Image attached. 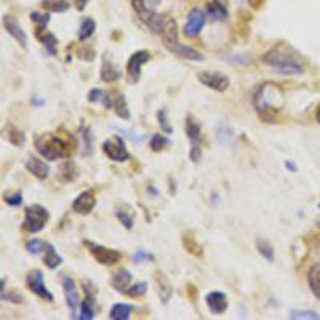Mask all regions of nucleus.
I'll return each instance as SVG.
<instances>
[{
	"label": "nucleus",
	"mask_w": 320,
	"mask_h": 320,
	"mask_svg": "<svg viewBox=\"0 0 320 320\" xmlns=\"http://www.w3.org/2000/svg\"><path fill=\"white\" fill-rule=\"evenodd\" d=\"M42 7L51 13H64L71 8L68 0H42Z\"/></svg>",
	"instance_id": "e433bc0d"
},
{
	"label": "nucleus",
	"mask_w": 320,
	"mask_h": 320,
	"mask_svg": "<svg viewBox=\"0 0 320 320\" xmlns=\"http://www.w3.org/2000/svg\"><path fill=\"white\" fill-rule=\"evenodd\" d=\"M205 303H207L208 309L213 314H224L229 308L228 298H226V295L223 291H210L207 295V298H205Z\"/></svg>",
	"instance_id": "f3484780"
},
{
	"label": "nucleus",
	"mask_w": 320,
	"mask_h": 320,
	"mask_svg": "<svg viewBox=\"0 0 320 320\" xmlns=\"http://www.w3.org/2000/svg\"><path fill=\"white\" fill-rule=\"evenodd\" d=\"M263 63H266L277 72L285 75L304 74V64L301 56L285 42H278L269 51H266L263 56Z\"/></svg>",
	"instance_id": "f257e3e1"
},
{
	"label": "nucleus",
	"mask_w": 320,
	"mask_h": 320,
	"mask_svg": "<svg viewBox=\"0 0 320 320\" xmlns=\"http://www.w3.org/2000/svg\"><path fill=\"white\" fill-rule=\"evenodd\" d=\"M50 18H51L50 11L45 13V15H42V13H38V11H32V13H31V19H32L34 23L38 24V26H37V29H47V26H48V23H50Z\"/></svg>",
	"instance_id": "79ce46f5"
},
{
	"label": "nucleus",
	"mask_w": 320,
	"mask_h": 320,
	"mask_svg": "<svg viewBox=\"0 0 320 320\" xmlns=\"http://www.w3.org/2000/svg\"><path fill=\"white\" fill-rule=\"evenodd\" d=\"M178 24L171 16L165 15L164 16V23H162V29H160V37H162L164 44L170 45V44H176L178 42Z\"/></svg>",
	"instance_id": "a211bd4d"
},
{
	"label": "nucleus",
	"mask_w": 320,
	"mask_h": 320,
	"mask_svg": "<svg viewBox=\"0 0 320 320\" xmlns=\"http://www.w3.org/2000/svg\"><path fill=\"white\" fill-rule=\"evenodd\" d=\"M88 101L90 103H98L101 104L104 109H111L112 108V99L106 91L99 90V88H93L88 93Z\"/></svg>",
	"instance_id": "c756f323"
},
{
	"label": "nucleus",
	"mask_w": 320,
	"mask_h": 320,
	"mask_svg": "<svg viewBox=\"0 0 320 320\" xmlns=\"http://www.w3.org/2000/svg\"><path fill=\"white\" fill-rule=\"evenodd\" d=\"M112 108H114V112L117 117H120L122 120H130V109H128V104H127L124 93H117V95L114 96Z\"/></svg>",
	"instance_id": "cd10ccee"
},
{
	"label": "nucleus",
	"mask_w": 320,
	"mask_h": 320,
	"mask_svg": "<svg viewBox=\"0 0 320 320\" xmlns=\"http://www.w3.org/2000/svg\"><path fill=\"white\" fill-rule=\"evenodd\" d=\"M318 228H320V221H318Z\"/></svg>",
	"instance_id": "bf43d9fd"
},
{
	"label": "nucleus",
	"mask_w": 320,
	"mask_h": 320,
	"mask_svg": "<svg viewBox=\"0 0 320 320\" xmlns=\"http://www.w3.org/2000/svg\"><path fill=\"white\" fill-rule=\"evenodd\" d=\"M50 219V213L45 207L34 204L31 207L26 208V215H24V223H23V229L28 231L31 234H35L38 231H42L45 228V224Z\"/></svg>",
	"instance_id": "20e7f679"
},
{
	"label": "nucleus",
	"mask_w": 320,
	"mask_h": 320,
	"mask_svg": "<svg viewBox=\"0 0 320 320\" xmlns=\"http://www.w3.org/2000/svg\"><path fill=\"white\" fill-rule=\"evenodd\" d=\"M26 170L37 179H45L50 175V167L38 157H29V160L26 162Z\"/></svg>",
	"instance_id": "412c9836"
},
{
	"label": "nucleus",
	"mask_w": 320,
	"mask_h": 320,
	"mask_svg": "<svg viewBox=\"0 0 320 320\" xmlns=\"http://www.w3.org/2000/svg\"><path fill=\"white\" fill-rule=\"evenodd\" d=\"M4 135H5V138H7L13 146H16V148H21V146L24 144V141H26L24 133H23L19 128L13 127V125H7V127H5Z\"/></svg>",
	"instance_id": "2f4dec72"
},
{
	"label": "nucleus",
	"mask_w": 320,
	"mask_h": 320,
	"mask_svg": "<svg viewBox=\"0 0 320 320\" xmlns=\"http://www.w3.org/2000/svg\"><path fill=\"white\" fill-rule=\"evenodd\" d=\"M170 143H171V141H170L167 136L158 135V133H155V135H152V138H151V149L155 151V152L164 151Z\"/></svg>",
	"instance_id": "a19ab883"
},
{
	"label": "nucleus",
	"mask_w": 320,
	"mask_h": 320,
	"mask_svg": "<svg viewBox=\"0 0 320 320\" xmlns=\"http://www.w3.org/2000/svg\"><path fill=\"white\" fill-rule=\"evenodd\" d=\"M248 2L253 8H261V5L264 4V0H248Z\"/></svg>",
	"instance_id": "864d4df0"
},
{
	"label": "nucleus",
	"mask_w": 320,
	"mask_h": 320,
	"mask_svg": "<svg viewBox=\"0 0 320 320\" xmlns=\"http://www.w3.org/2000/svg\"><path fill=\"white\" fill-rule=\"evenodd\" d=\"M44 263L48 269H58L61 263H63V258L58 255V251L55 250L53 245H47L45 248V256H44Z\"/></svg>",
	"instance_id": "473e14b6"
},
{
	"label": "nucleus",
	"mask_w": 320,
	"mask_h": 320,
	"mask_svg": "<svg viewBox=\"0 0 320 320\" xmlns=\"http://www.w3.org/2000/svg\"><path fill=\"white\" fill-rule=\"evenodd\" d=\"M197 78L202 85L215 91H219V93L226 91L231 85V80L228 75H224L221 72H215V71H202L197 74Z\"/></svg>",
	"instance_id": "9d476101"
},
{
	"label": "nucleus",
	"mask_w": 320,
	"mask_h": 320,
	"mask_svg": "<svg viewBox=\"0 0 320 320\" xmlns=\"http://www.w3.org/2000/svg\"><path fill=\"white\" fill-rule=\"evenodd\" d=\"M315 118H317V122L320 124V106H318V109H317V112H315Z\"/></svg>",
	"instance_id": "6e6d98bb"
},
{
	"label": "nucleus",
	"mask_w": 320,
	"mask_h": 320,
	"mask_svg": "<svg viewBox=\"0 0 320 320\" xmlns=\"http://www.w3.org/2000/svg\"><path fill=\"white\" fill-rule=\"evenodd\" d=\"M87 4H88V0H75V8L78 11H84L85 7H87Z\"/></svg>",
	"instance_id": "603ef678"
},
{
	"label": "nucleus",
	"mask_w": 320,
	"mask_h": 320,
	"mask_svg": "<svg viewBox=\"0 0 320 320\" xmlns=\"http://www.w3.org/2000/svg\"><path fill=\"white\" fill-rule=\"evenodd\" d=\"M285 167H287V168H288L290 171H293V173H295V171L298 170V167H296L295 164H293V162H290V160H288V162L285 164Z\"/></svg>",
	"instance_id": "5fc2aeb1"
},
{
	"label": "nucleus",
	"mask_w": 320,
	"mask_h": 320,
	"mask_svg": "<svg viewBox=\"0 0 320 320\" xmlns=\"http://www.w3.org/2000/svg\"><path fill=\"white\" fill-rule=\"evenodd\" d=\"M290 318H314V320H318L320 315L314 311H291Z\"/></svg>",
	"instance_id": "de8ad7c7"
},
{
	"label": "nucleus",
	"mask_w": 320,
	"mask_h": 320,
	"mask_svg": "<svg viewBox=\"0 0 320 320\" xmlns=\"http://www.w3.org/2000/svg\"><path fill=\"white\" fill-rule=\"evenodd\" d=\"M103 151L112 162H127L130 152L125 148V141L120 136H111L103 143Z\"/></svg>",
	"instance_id": "6e6552de"
},
{
	"label": "nucleus",
	"mask_w": 320,
	"mask_h": 320,
	"mask_svg": "<svg viewBox=\"0 0 320 320\" xmlns=\"http://www.w3.org/2000/svg\"><path fill=\"white\" fill-rule=\"evenodd\" d=\"M95 207H96V197L95 192L91 191H84L72 202V210L78 213V215H90Z\"/></svg>",
	"instance_id": "ddd939ff"
},
{
	"label": "nucleus",
	"mask_w": 320,
	"mask_h": 320,
	"mask_svg": "<svg viewBox=\"0 0 320 320\" xmlns=\"http://www.w3.org/2000/svg\"><path fill=\"white\" fill-rule=\"evenodd\" d=\"M47 245L48 244H45V242H42V240H38V238H34V240H29L28 244H26V250H28L31 255H40V253H42L45 248H47Z\"/></svg>",
	"instance_id": "37998d69"
},
{
	"label": "nucleus",
	"mask_w": 320,
	"mask_h": 320,
	"mask_svg": "<svg viewBox=\"0 0 320 320\" xmlns=\"http://www.w3.org/2000/svg\"><path fill=\"white\" fill-rule=\"evenodd\" d=\"M35 38L45 47V50L53 56H58V38L47 29H35Z\"/></svg>",
	"instance_id": "aec40b11"
},
{
	"label": "nucleus",
	"mask_w": 320,
	"mask_h": 320,
	"mask_svg": "<svg viewBox=\"0 0 320 320\" xmlns=\"http://www.w3.org/2000/svg\"><path fill=\"white\" fill-rule=\"evenodd\" d=\"M205 13L211 21H224L229 16L228 4H226V0H211L207 5Z\"/></svg>",
	"instance_id": "6ab92c4d"
},
{
	"label": "nucleus",
	"mask_w": 320,
	"mask_h": 320,
	"mask_svg": "<svg viewBox=\"0 0 320 320\" xmlns=\"http://www.w3.org/2000/svg\"><path fill=\"white\" fill-rule=\"evenodd\" d=\"M160 2H162V0H131V7L136 11L138 18H143L148 15V13L155 11Z\"/></svg>",
	"instance_id": "b1692460"
},
{
	"label": "nucleus",
	"mask_w": 320,
	"mask_h": 320,
	"mask_svg": "<svg viewBox=\"0 0 320 320\" xmlns=\"http://www.w3.org/2000/svg\"><path fill=\"white\" fill-rule=\"evenodd\" d=\"M26 287H28L29 291H32L34 295L38 296V298H42V299H45L48 303L55 301V296H53V293L45 285L44 272L42 271L34 269V271H31L28 275H26Z\"/></svg>",
	"instance_id": "423d86ee"
},
{
	"label": "nucleus",
	"mask_w": 320,
	"mask_h": 320,
	"mask_svg": "<svg viewBox=\"0 0 320 320\" xmlns=\"http://www.w3.org/2000/svg\"><path fill=\"white\" fill-rule=\"evenodd\" d=\"M77 55L80 59H84V61H93V58H95V50H90L88 47H84V48H80L77 51Z\"/></svg>",
	"instance_id": "8fccbe9b"
},
{
	"label": "nucleus",
	"mask_w": 320,
	"mask_h": 320,
	"mask_svg": "<svg viewBox=\"0 0 320 320\" xmlns=\"http://www.w3.org/2000/svg\"><path fill=\"white\" fill-rule=\"evenodd\" d=\"M154 255H151V253H148L146 250H138L135 255H133V261H135L136 264L139 263H144V261H154Z\"/></svg>",
	"instance_id": "09e8293b"
},
{
	"label": "nucleus",
	"mask_w": 320,
	"mask_h": 320,
	"mask_svg": "<svg viewBox=\"0 0 320 320\" xmlns=\"http://www.w3.org/2000/svg\"><path fill=\"white\" fill-rule=\"evenodd\" d=\"M95 31H96V23H95V19L85 18L82 21V24H80L77 37H78L80 42H85V40H88L93 34H95Z\"/></svg>",
	"instance_id": "f704fd0d"
},
{
	"label": "nucleus",
	"mask_w": 320,
	"mask_h": 320,
	"mask_svg": "<svg viewBox=\"0 0 320 320\" xmlns=\"http://www.w3.org/2000/svg\"><path fill=\"white\" fill-rule=\"evenodd\" d=\"M308 284L311 291L314 293V296L317 299H320V263L314 264L312 268L309 269L308 274Z\"/></svg>",
	"instance_id": "c85d7f7f"
},
{
	"label": "nucleus",
	"mask_w": 320,
	"mask_h": 320,
	"mask_svg": "<svg viewBox=\"0 0 320 320\" xmlns=\"http://www.w3.org/2000/svg\"><path fill=\"white\" fill-rule=\"evenodd\" d=\"M2 23H4V28L7 29V32L13 38H15L23 48H28V35H26L24 29L21 28V24L18 23V19L13 18V16L5 15L4 19H2Z\"/></svg>",
	"instance_id": "4468645a"
},
{
	"label": "nucleus",
	"mask_w": 320,
	"mask_h": 320,
	"mask_svg": "<svg viewBox=\"0 0 320 320\" xmlns=\"http://www.w3.org/2000/svg\"><path fill=\"white\" fill-rule=\"evenodd\" d=\"M280 101H282V91L272 82L261 84L253 95V106L266 124L277 122Z\"/></svg>",
	"instance_id": "f03ea898"
},
{
	"label": "nucleus",
	"mask_w": 320,
	"mask_h": 320,
	"mask_svg": "<svg viewBox=\"0 0 320 320\" xmlns=\"http://www.w3.org/2000/svg\"><path fill=\"white\" fill-rule=\"evenodd\" d=\"M84 244L87 245V248H88V251L93 255V258H95L99 264L112 266V264L118 263L120 258H122V255H120V253H118L117 250L96 245V244H93V242H88V240H85Z\"/></svg>",
	"instance_id": "9b49d317"
},
{
	"label": "nucleus",
	"mask_w": 320,
	"mask_h": 320,
	"mask_svg": "<svg viewBox=\"0 0 320 320\" xmlns=\"http://www.w3.org/2000/svg\"><path fill=\"white\" fill-rule=\"evenodd\" d=\"M149 59H151V53L146 51V50L135 51L130 56V59L127 63V77H128V80L131 84H138V80L141 77L143 66L146 63H149Z\"/></svg>",
	"instance_id": "1a4fd4ad"
},
{
	"label": "nucleus",
	"mask_w": 320,
	"mask_h": 320,
	"mask_svg": "<svg viewBox=\"0 0 320 320\" xmlns=\"http://www.w3.org/2000/svg\"><path fill=\"white\" fill-rule=\"evenodd\" d=\"M181 242H183L184 250L188 251V253H191V255L198 256V258L204 255L202 245H200V244L197 242L192 232H184V234H183V238H181Z\"/></svg>",
	"instance_id": "a878e982"
},
{
	"label": "nucleus",
	"mask_w": 320,
	"mask_h": 320,
	"mask_svg": "<svg viewBox=\"0 0 320 320\" xmlns=\"http://www.w3.org/2000/svg\"><path fill=\"white\" fill-rule=\"evenodd\" d=\"M215 136H216V141L221 146H229L234 141V131H232V128L228 124L219 122L215 127Z\"/></svg>",
	"instance_id": "bb28decb"
},
{
	"label": "nucleus",
	"mask_w": 320,
	"mask_h": 320,
	"mask_svg": "<svg viewBox=\"0 0 320 320\" xmlns=\"http://www.w3.org/2000/svg\"><path fill=\"white\" fill-rule=\"evenodd\" d=\"M146 291H148V284L146 282H139L133 287H128V290L125 291V295L131 296V298H139L143 295H146Z\"/></svg>",
	"instance_id": "a18cd8bd"
},
{
	"label": "nucleus",
	"mask_w": 320,
	"mask_h": 320,
	"mask_svg": "<svg viewBox=\"0 0 320 320\" xmlns=\"http://www.w3.org/2000/svg\"><path fill=\"white\" fill-rule=\"evenodd\" d=\"M5 282L7 280L4 278L2 280V293H0V299L2 301H8V303H15V304H23L24 303V298H23V295L21 293H18V291H7V288H5Z\"/></svg>",
	"instance_id": "4c0bfd02"
},
{
	"label": "nucleus",
	"mask_w": 320,
	"mask_h": 320,
	"mask_svg": "<svg viewBox=\"0 0 320 320\" xmlns=\"http://www.w3.org/2000/svg\"><path fill=\"white\" fill-rule=\"evenodd\" d=\"M80 320H91L95 318V308H93V303L85 299L80 303V314H78Z\"/></svg>",
	"instance_id": "ea45409f"
},
{
	"label": "nucleus",
	"mask_w": 320,
	"mask_h": 320,
	"mask_svg": "<svg viewBox=\"0 0 320 320\" xmlns=\"http://www.w3.org/2000/svg\"><path fill=\"white\" fill-rule=\"evenodd\" d=\"M130 210H122V208H117L115 210V216L117 219L122 223V226L125 229H133V226H135V219H133V215L128 213Z\"/></svg>",
	"instance_id": "58836bf2"
},
{
	"label": "nucleus",
	"mask_w": 320,
	"mask_h": 320,
	"mask_svg": "<svg viewBox=\"0 0 320 320\" xmlns=\"http://www.w3.org/2000/svg\"><path fill=\"white\" fill-rule=\"evenodd\" d=\"M149 194H154V195H158V191H157V189H152V188H149Z\"/></svg>",
	"instance_id": "4d7b16f0"
},
{
	"label": "nucleus",
	"mask_w": 320,
	"mask_h": 320,
	"mask_svg": "<svg viewBox=\"0 0 320 320\" xmlns=\"http://www.w3.org/2000/svg\"><path fill=\"white\" fill-rule=\"evenodd\" d=\"M318 210H320V202H318Z\"/></svg>",
	"instance_id": "13d9d810"
},
{
	"label": "nucleus",
	"mask_w": 320,
	"mask_h": 320,
	"mask_svg": "<svg viewBox=\"0 0 320 320\" xmlns=\"http://www.w3.org/2000/svg\"><path fill=\"white\" fill-rule=\"evenodd\" d=\"M78 176V171L74 162L71 160H66L64 164H61V167L58 168V179L61 183H71Z\"/></svg>",
	"instance_id": "393cba45"
},
{
	"label": "nucleus",
	"mask_w": 320,
	"mask_h": 320,
	"mask_svg": "<svg viewBox=\"0 0 320 320\" xmlns=\"http://www.w3.org/2000/svg\"><path fill=\"white\" fill-rule=\"evenodd\" d=\"M63 291H64V298H66V304H68V308L71 311V318H77V308L80 306V301L78 299V291H77V285L74 280L69 277V275H64L63 280Z\"/></svg>",
	"instance_id": "f8f14e48"
},
{
	"label": "nucleus",
	"mask_w": 320,
	"mask_h": 320,
	"mask_svg": "<svg viewBox=\"0 0 320 320\" xmlns=\"http://www.w3.org/2000/svg\"><path fill=\"white\" fill-rule=\"evenodd\" d=\"M4 202L10 207H19V205H23V194L19 191L5 192L4 194Z\"/></svg>",
	"instance_id": "c03bdc74"
},
{
	"label": "nucleus",
	"mask_w": 320,
	"mask_h": 320,
	"mask_svg": "<svg viewBox=\"0 0 320 320\" xmlns=\"http://www.w3.org/2000/svg\"><path fill=\"white\" fill-rule=\"evenodd\" d=\"M120 71H118V68L117 66L109 59V58H103V63H101V74H99V77H101V80L103 82H106V84H112V82H115V80H118L120 78Z\"/></svg>",
	"instance_id": "4be33fe9"
},
{
	"label": "nucleus",
	"mask_w": 320,
	"mask_h": 320,
	"mask_svg": "<svg viewBox=\"0 0 320 320\" xmlns=\"http://www.w3.org/2000/svg\"><path fill=\"white\" fill-rule=\"evenodd\" d=\"M256 250L266 261H269V263L275 261V250H274V247H272V244L269 242V240L256 238Z\"/></svg>",
	"instance_id": "7c9ffc66"
},
{
	"label": "nucleus",
	"mask_w": 320,
	"mask_h": 320,
	"mask_svg": "<svg viewBox=\"0 0 320 320\" xmlns=\"http://www.w3.org/2000/svg\"><path fill=\"white\" fill-rule=\"evenodd\" d=\"M229 61H231V63H238V64H250V63H251V59H250L248 56H245V55H237V56H232Z\"/></svg>",
	"instance_id": "3c124183"
},
{
	"label": "nucleus",
	"mask_w": 320,
	"mask_h": 320,
	"mask_svg": "<svg viewBox=\"0 0 320 320\" xmlns=\"http://www.w3.org/2000/svg\"><path fill=\"white\" fill-rule=\"evenodd\" d=\"M205 23H207V13L200 8H192L188 15V19H186L183 34L188 38H195L202 32Z\"/></svg>",
	"instance_id": "0eeeda50"
},
{
	"label": "nucleus",
	"mask_w": 320,
	"mask_h": 320,
	"mask_svg": "<svg viewBox=\"0 0 320 320\" xmlns=\"http://www.w3.org/2000/svg\"><path fill=\"white\" fill-rule=\"evenodd\" d=\"M34 144L37 152L45 157L50 162L53 160H59L69 157L71 151L68 149V143H66L58 135H50V133H44V135H35Z\"/></svg>",
	"instance_id": "7ed1b4c3"
},
{
	"label": "nucleus",
	"mask_w": 320,
	"mask_h": 320,
	"mask_svg": "<svg viewBox=\"0 0 320 320\" xmlns=\"http://www.w3.org/2000/svg\"><path fill=\"white\" fill-rule=\"evenodd\" d=\"M131 280H133V275H131L130 271L120 269L115 274H112V277H111V285H112L114 290H117L120 293H125L128 290L130 284H131Z\"/></svg>",
	"instance_id": "5701e85b"
},
{
	"label": "nucleus",
	"mask_w": 320,
	"mask_h": 320,
	"mask_svg": "<svg viewBox=\"0 0 320 320\" xmlns=\"http://www.w3.org/2000/svg\"><path fill=\"white\" fill-rule=\"evenodd\" d=\"M133 308L128 304H115L109 312V318L112 320H128L131 317Z\"/></svg>",
	"instance_id": "c9c22d12"
},
{
	"label": "nucleus",
	"mask_w": 320,
	"mask_h": 320,
	"mask_svg": "<svg viewBox=\"0 0 320 320\" xmlns=\"http://www.w3.org/2000/svg\"><path fill=\"white\" fill-rule=\"evenodd\" d=\"M154 287H155V291H157V296L158 299L162 301L164 304L168 303L171 299V295H173V287L170 284V280L167 278V275L164 272L157 271L154 274Z\"/></svg>",
	"instance_id": "2eb2a0df"
},
{
	"label": "nucleus",
	"mask_w": 320,
	"mask_h": 320,
	"mask_svg": "<svg viewBox=\"0 0 320 320\" xmlns=\"http://www.w3.org/2000/svg\"><path fill=\"white\" fill-rule=\"evenodd\" d=\"M165 48H168L171 53H175L176 56H179V58H183V59H189V61H204V59H205V56H204L200 51H197V50L192 48V47L183 45V44H179V42L165 45Z\"/></svg>",
	"instance_id": "dca6fc26"
},
{
	"label": "nucleus",
	"mask_w": 320,
	"mask_h": 320,
	"mask_svg": "<svg viewBox=\"0 0 320 320\" xmlns=\"http://www.w3.org/2000/svg\"><path fill=\"white\" fill-rule=\"evenodd\" d=\"M95 152V135L90 127H85L82 130V154L91 155Z\"/></svg>",
	"instance_id": "72a5a7b5"
},
{
	"label": "nucleus",
	"mask_w": 320,
	"mask_h": 320,
	"mask_svg": "<svg viewBox=\"0 0 320 320\" xmlns=\"http://www.w3.org/2000/svg\"><path fill=\"white\" fill-rule=\"evenodd\" d=\"M157 120H158L160 128H162L167 133V135H171V133H173V127L168 122V115H167V111L165 109H160L157 112Z\"/></svg>",
	"instance_id": "49530a36"
},
{
	"label": "nucleus",
	"mask_w": 320,
	"mask_h": 320,
	"mask_svg": "<svg viewBox=\"0 0 320 320\" xmlns=\"http://www.w3.org/2000/svg\"><path fill=\"white\" fill-rule=\"evenodd\" d=\"M186 135H188V139L191 143V162L198 164L200 158H202V128L191 115H188V118H186Z\"/></svg>",
	"instance_id": "39448f33"
}]
</instances>
